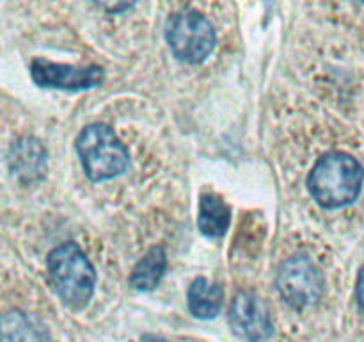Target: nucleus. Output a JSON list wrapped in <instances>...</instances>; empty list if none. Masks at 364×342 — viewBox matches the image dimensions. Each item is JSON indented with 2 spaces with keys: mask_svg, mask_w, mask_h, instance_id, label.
<instances>
[{
  "mask_svg": "<svg viewBox=\"0 0 364 342\" xmlns=\"http://www.w3.org/2000/svg\"><path fill=\"white\" fill-rule=\"evenodd\" d=\"M98 7H102L107 13H123V11L130 9L135 4V0H92Z\"/></svg>",
  "mask_w": 364,
  "mask_h": 342,
  "instance_id": "obj_13",
  "label": "nucleus"
},
{
  "mask_svg": "<svg viewBox=\"0 0 364 342\" xmlns=\"http://www.w3.org/2000/svg\"><path fill=\"white\" fill-rule=\"evenodd\" d=\"M0 342H48V337L27 314L9 310L0 321Z\"/></svg>",
  "mask_w": 364,
  "mask_h": 342,
  "instance_id": "obj_10",
  "label": "nucleus"
},
{
  "mask_svg": "<svg viewBox=\"0 0 364 342\" xmlns=\"http://www.w3.org/2000/svg\"><path fill=\"white\" fill-rule=\"evenodd\" d=\"M48 274L53 291L71 310H82L92 298L95 267L73 242H64L48 255Z\"/></svg>",
  "mask_w": 364,
  "mask_h": 342,
  "instance_id": "obj_2",
  "label": "nucleus"
},
{
  "mask_svg": "<svg viewBox=\"0 0 364 342\" xmlns=\"http://www.w3.org/2000/svg\"><path fill=\"white\" fill-rule=\"evenodd\" d=\"M198 224L208 237H220L230 227V209L217 195H203L199 200Z\"/></svg>",
  "mask_w": 364,
  "mask_h": 342,
  "instance_id": "obj_12",
  "label": "nucleus"
},
{
  "mask_svg": "<svg viewBox=\"0 0 364 342\" xmlns=\"http://www.w3.org/2000/svg\"><path fill=\"white\" fill-rule=\"evenodd\" d=\"M277 291L295 310H306L320 301L323 278L306 255H294L277 271Z\"/></svg>",
  "mask_w": 364,
  "mask_h": 342,
  "instance_id": "obj_5",
  "label": "nucleus"
},
{
  "mask_svg": "<svg viewBox=\"0 0 364 342\" xmlns=\"http://www.w3.org/2000/svg\"><path fill=\"white\" fill-rule=\"evenodd\" d=\"M82 167L92 182L119 177L128 167V150L107 125L85 127L77 138Z\"/></svg>",
  "mask_w": 364,
  "mask_h": 342,
  "instance_id": "obj_3",
  "label": "nucleus"
},
{
  "mask_svg": "<svg viewBox=\"0 0 364 342\" xmlns=\"http://www.w3.org/2000/svg\"><path fill=\"white\" fill-rule=\"evenodd\" d=\"M359 2H364V0H359Z\"/></svg>",
  "mask_w": 364,
  "mask_h": 342,
  "instance_id": "obj_16",
  "label": "nucleus"
},
{
  "mask_svg": "<svg viewBox=\"0 0 364 342\" xmlns=\"http://www.w3.org/2000/svg\"><path fill=\"white\" fill-rule=\"evenodd\" d=\"M166 39L174 57L199 64L215 48V31L198 11H178L167 20Z\"/></svg>",
  "mask_w": 364,
  "mask_h": 342,
  "instance_id": "obj_4",
  "label": "nucleus"
},
{
  "mask_svg": "<svg viewBox=\"0 0 364 342\" xmlns=\"http://www.w3.org/2000/svg\"><path fill=\"white\" fill-rule=\"evenodd\" d=\"M32 81L41 88L63 89V91H84L103 82V70L96 64L71 66L52 63L46 59H34L31 63Z\"/></svg>",
  "mask_w": 364,
  "mask_h": 342,
  "instance_id": "obj_6",
  "label": "nucleus"
},
{
  "mask_svg": "<svg viewBox=\"0 0 364 342\" xmlns=\"http://www.w3.org/2000/svg\"><path fill=\"white\" fill-rule=\"evenodd\" d=\"M355 294H358V303H359V309L363 310L364 314V267L361 269L358 276V285H355Z\"/></svg>",
  "mask_w": 364,
  "mask_h": 342,
  "instance_id": "obj_14",
  "label": "nucleus"
},
{
  "mask_svg": "<svg viewBox=\"0 0 364 342\" xmlns=\"http://www.w3.org/2000/svg\"><path fill=\"white\" fill-rule=\"evenodd\" d=\"M9 167L13 177L21 184H31L45 175L46 153L41 142L34 138H23L11 146Z\"/></svg>",
  "mask_w": 364,
  "mask_h": 342,
  "instance_id": "obj_8",
  "label": "nucleus"
},
{
  "mask_svg": "<svg viewBox=\"0 0 364 342\" xmlns=\"http://www.w3.org/2000/svg\"><path fill=\"white\" fill-rule=\"evenodd\" d=\"M364 180L361 164L348 153L333 152L320 157L309 173V192L323 209L350 205L359 196Z\"/></svg>",
  "mask_w": 364,
  "mask_h": 342,
  "instance_id": "obj_1",
  "label": "nucleus"
},
{
  "mask_svg": "<svg viewBox=\"0 0 364 342\" xmlns=\"http://www.w3.org/2000/svg\"><path fill=\"white\" fill-rule=\"evenodd\" d=\"M188 309L199 319H213L220 312L224 303L223 289L206 278H196L188 287Z\"/></svg>",
  "mask_w": 364,
  "mask_h": 342,
  "instance_id": "obj_9",
  "label": "nucleus"
},
{
  "mask_svg": "<svg viewBox=\"0 0 364 342\" xmlns=\"http://www.w3.org/2000/svg\"><path fill=\"white\" fill-rule=\"evenodd\" d=\"M142 342H167V341L162 337H156V335H144V337H142Z\"/></svg>",
  "mask_w": 364,
  "mask_h": 342,
  "instance_id": "obj_15",
  "label": "nucleus"
},
{
  "mask_svg": "<svg viewBox=\"0 0 364 342\" xmlns=\"http://www.w3.org/2000/svg\"><path fill=\"white\" fill-rule=\"evenodd\" d=\"M231 330L245 342H263L272 333V319L265 303L252 292H238L231 301Z\"/></svg>",
  "mask_w": 364,
  "mask_h": 342,
  "instance_id": "obj_7",
  "label": "nucleus"
},
{
  "mask_svg": "<svg viewBox=\"0 0 364 342\" xmlns=\"http://www.w3.org/2000/svg\"><path fill=\"white\" fill-rule=\"evenodd\" d=\"M167 267V256L160 246H153L134 267L130 285L135 291H151L162 280Z\"/></svg>",
  "mask_w": 364,
  "mask_h": 342,
  "instance_id": "obj_11",
  "label": "nucleus"
}]
</instances>
